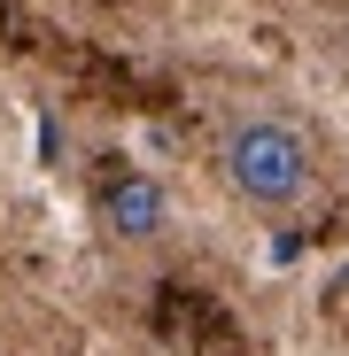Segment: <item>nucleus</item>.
I'll list each match as a JSON object with an SVG mask.
<instances>
[{
  "instance_id": "nucleus-1",
  "label": "nucleus",
  "mask_w": 349,
  "mask_h": 356,
  "mask_svg": "<svg viewBox=\"0 0 349 356\" xmlns=\"http://www.w3.org/2000/svg\"><path fill=\"white\" fill-rule=\"evenodd\" d=\"M225 186L241 194L249 209H287L311 194V140L295 124H279V116H241V124L225 132Z\"/></svg>"
},
{
  "instance_id": "nucleus-2",
  "label": "nucleus",
  "mask_w": 349,
  "mask_h": 356,
  "mask_svg": "<svg viewBox=\"0 0 349 356\" xmlns=\"http://www.w3.org/2000/svg\"><path fill=\"white\" fill-rule=\"evenodd\" d=\"M101 225H109V241H163V232H171V194H163V178H148V170L116 178V186L101 194Z\"/></svg>"
}]
</instances>
